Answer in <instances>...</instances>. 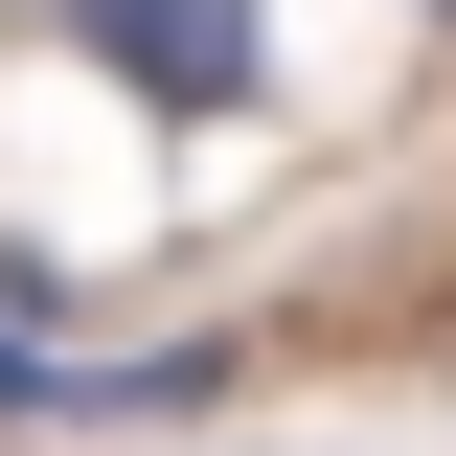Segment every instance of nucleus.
<instances>
[{
    "mask_svg": "<svg viewBox=\"0 0 456 456\" xmlns=\"http://www.w3.org/2000/svg\"><path fill=\"white\" fill-rule=\"evenodd\" d=\"M46 23L137 114H251V69H274V0H46Z\"/></svg>",
    "mask_w": 456,
    "mask_h": 456,
    "instance_id": "obj_1",
    "label": "nucleus"
}]
</instances>
